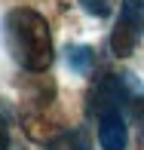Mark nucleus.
Wrapping results in <instances>:
<instances>
[{
  "mask_svg": "<svg viewBox=\"0 0 144 150\" xmlns=\"http://www.w3.org/2000/svg\"><path fill=\"white\" fill-rule=\"evenodd\" d=\"M6 43L9 52L25 71L31 74H43L52 64V34H49V22L40 16L37 9L18 6V9L6 12Z\"/></svg>",
  "mask_w": 144,
  "mask_h": 150,
  "instance_id": "f257e3e1",
  "label": "nucleus"
},
{
  "mask_svg": "<svg viewBox=\"0 0 144 150\" xmlns=\"http://www.w3.org/2000/svg\"><path fill=\"white\" fill-rule=\"evenodd\" d=\"M141 34H144V0H123L116 28L111 34V52L116 58L132 55Z\"/></svg>",
  "mask_w": 144,
  "mask_h": 150,
  "instance_id": "f03ea898",
  "label": "nucleus"
},
{
  "mask_svg": "<svg viewBox=\"0 0 144 150\" xmlns=\"http://www.w3.org/2000/svg\"><path fill=\"white\" fill-rule=\"evenodd\" d=\"M98 141L104 150H126L129 126H126V117L120 110H104L98 117Z\"/></svg>",
  "mask_w": 144,
  "mask_h": 150,
  "instance_id": "7ed1b4c3",
  "label": "nucleus"
},
{
  "mask_svg": "<svg viewBox=\"0 0 144 150\" xmlns=\"http://www.w3.org/2000/svg\"><path fill=\"white\" fill-rule=\"evenodd\" d=\"M67 64H71L74 71H89V64H92V49H86V46L67 49Z\"/></svg>",
  "mask_w": 144,
  "mask_h": 150,
  "instance_id": "20e7f679",
  "label": "nucleus"
},
{
  "mask_svg": "<svg viewBox=\"0 0 144 150\" xmlns=\"http://www.w3.org/2000/svg\"><path fill=\"white\" fill-rule=\"evenodd\" d=\"M83 3L86 12H92V16H107L111 12V0H80Z\"/></svg>",
  "mask_w": 144,
  "mask_h": 150,
  "instance_id": "39448f33",
  "label": "nucleus"
},
{
  "mask_svg": "<svg viewBox=\"0 0 144 150\" xmlns=\"http://www.w3.org/2000/svg\"><path fill=\"white\" fill-rule=\"evenodd\" d=\"M6 147H9V129H6L3 117H0V150H6Z\"/></svg>",
  "mask_w": 144,
  "mask_h": 150,
  "instance_id": "423d86ee",
  "label": "nucleus"
},
{
  "mask_svg": "<svg viewBox=\"0 0 144 150\" xmlns=\"http://www.w3.org/2000/svg\"><path fill=\"white\" fill-rule=\"evenodd\" d=\"M135 113H138V120H141V135H144V104L135 107Z\"/></svg>",
  "mask_w": 144,
  "mask_h": 150,
  "instance_id": "0eeeda50",
  "label": "nucleus"
},
{
  "mask_svg": "<svg viewBox=\"0 0 144 150\" xmlns=\"http://www.w3.org/2000/svg\"><path fill=\"white\" fill-rule=\"evenodd\" d=\"M77 150H86V147H77Z\"/></svg>",
  "mask_w": 144,
  "mask_h": 150,
  "instance_id": "6e6552de",
  "label": "nucleus"
}]
</instances>
